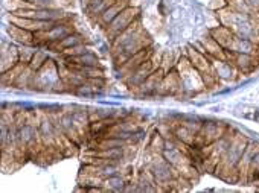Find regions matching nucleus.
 Here are the masks:
<instances>
[{"label": "nucleus", "mask_w": 259, "mask_h": 193, "mask_svg": "<svg viewBox=\"0 0 259 193\" xmlns=\"http://www.w3.org/2000/svg\"><path fill=\"white\" fill-rule=\"evenodd\" d=\"M140 17V9L136 6H127L116 18H114L108 26H107V35L113 41L116 37H119L124 30H127L133 23H136Z\"/></svg>", "instance_id": "nucleus-3"}, {"label": "nucleus", "mask_w": 259, "mask_h": 193, "mask_svg": "<svg viewBox=\"0 0 259 193\" xmlns=\"http://www.w3.org/2000/svg\"><path fill=\"white\" fill-rule=\"evenodd\" d=\"M79 44H85V38L82 34H79V32H72V34H69L67 37H64L63 40L60 41H53V43H49L47 46H44L47 50L50 52H56V53H63L64 50L67 49H72L75 46H79Z\"/></svg>", "instance_id": "nucleus-9"}, {"label": "nucleus", "mask_w": 259, "mask_h": 193, "mask_svg": "<svg viewBox=\"0 0 259 193\" xmlns=\"http://www.w3.org/2000/svg\"><path fill=\"white\" fill-rule=\"evenodd\" d=\"M150 46L151 41L147 35V32L142 29L137 20L127 30H124L119 37H116L111 41V56L114 59L116 67H121L130 56Z\"/></svg>", "instance_id": "nucleus-1"}, {"label": "nucleus", "mask_w": 259, "mask_h": 193, "mask_svg": "<svg viewBox=\"0 0 259 193\" xmlns=\"http://www.w3.org/2000/svg\"><path fill=\"white\" fill-rule=\"evenodd\" d=\"M163 78H165V72H163L162 69L154 70V72L150 75V78L137 88V93H139L140 96H151V94L157 93V91L160 90V85H162Z\"/></svg>", "instance_id": "nucleus-10"}, {"label": "nucleus", "mask_w": 259, "mask_h": 193, "mask_svg": "<svg viewBox=\"0 0 259 193\" xmlns=\"http://www.w3.org/2000/svg\"><path fill=\"white\" fill-rule=\"evenodd\" d=\"M8 34L20 46L21 44H35V34H34V32H31V30H27V29L18 27V26L9 23V26H8Z\"/></svg>", "instance_id": "nucleus-13"}, {"label": "nucleus", "mask_w": 259, "mask_h": 193, "mask_svg": "<svg viewBox=\"0 0 259 193\" xmlns=\"http://www.w3.org/2000/svg\"><path fill=\"white\" fill-rule=\"evenodd\" d=\"M128 181L125 180V177L124 175H121V174H116V175H111V177H108V178H105L104 181H102V189H104V192H113V193H121V192H124V187H125V184H127Z\"/></svg>", "instance_id": "nucleus-14"}, {"label": "nucleus", "mask_w": 259, "mask_h": 193, "mask_svg": "<svg viewBox=\"0 0 259 193\" xmlns=\"http://www.w3.org/2000/svg\"><path fill=\"white\" fill-rule=\"evenodd\" d=\"M73 30V24L67 20L56 21L50 27L35 32V46H47L49 43L60 41L69 34H72Z\"/></svg>", "instance_id": "nucleus-2"}, {"label": "nucleus", "mask_w": 259, "mask_h": 193, "mask_svg": "<svg viewBox=\"0 0 259 193\" xmlns=\"http://www.w3.org/2000/svg\"><path fill=\"white\" fill-rule=\"evenodd\" d=\"M49 61V53L47 50H43V49H37L32 61L29 62V67L34 70V72H38L40 69H43L46 66V62Z\"/></svg>", "instance_id": "nucleus-17"}, {"label": "nucleus", "mask_w": 259, "mask_h": 193, "mask_svg": "<svg viewBox=\"0 0 259 193\" xmlns=\"http://www.w3.org/2000/svg\"><path fill=\"white\" fill-rule=\"evenodd\" d=\"M76 96H79V98H92V96H95L98 91L95 90V87L85 79L82 84H79L78 87H75L73 90H72Z\"/></svg>", "instance_id": "nucleus-18"}, {"label": "nucleus", "mask_w": 259, "mask_h": 193, "mask_svg": "<svg viewBox=\"0 0 259 193\" xmlns=\"http://www.w3.org/2000/svg\"><path fill=\"white\" fill-rule=\"evenodd\" d=\"M226 134V126L218 123V122H203L200 131L195 136V142L194 146L191 148H205L214 142H217L218 139H221Z\"/></svg>", "instance_id": "nucleus-5"}, {"label": "nucleus", "mask_w": 259, "mask_h": 193, "mask_svg": "<svg viewBox=\"0 0 259 193\" xmlns=\"http://www.w3.org/2000/svg\"><path fill=\"white\" fill-rule=\"evenodd\" d=\"M18 62H20L18 47H15L14 44H9L6 50H2V73L8 72L9 69L17 66Z\"/></svg>", "instance_id": "nucleus-15"}, {"label": "nucleus", "mask_w": 259, "mask_h": 193, "mask_svg": "<svg viewBox=\"0 0 259 193\" xmlns=\"http://www.w3.org/2000/svg\"><path fill=\"white\" fill-rule=\"evenodd\" d=\"M63 62L73 64V66H79V67H101V59L93 50H89V52H85L84 55L73 56V58L63 56Z\"/></svg>", "instance_id": "nucleus-11"}, {"label": "nucleus", "mask_w": 259, "mask_h": 193, "mask_svg": "<svg viewBox=\"0 0 259 193\" xmlns=\"http://www.w3.org/2000/svg\"><path fill=\"white\" fill-rule=\"evenodd\" d=\"M60 130L56 122H53L52 119H43L38 123V134L41 139V145L44 148H56L60 145V136H58Z\"/></svg>", "instance_id": "nucleus-6"}, {"label": "nucleus", "mask_w": 259, "mask_h": 193, "mask_svg": "<svg viewBox=\"0 0 259 193\" xmlns=\"http://www.w3.org/2000/svg\"><path fill=\"white\" fill-rule=\"evenodd\" d=\"M127 6H130L128 0H116V2H114L110 8H107V9L96 18L98 23L107 27V26H108L114 18H116Z\"/></svg>", "instance_id": "nucleus-12"}, {"label": "nucleus", "mask_w": 259, "mask_h": 193, "mask_svg": "<svg viewBox=\"0 0 259 193\" xmlns=\"http://www.w3.org/2000/svg\"><path fill=\"white\" fill-rule=\"evenodd\" d=\"M35 52H37V46L35 44H21L18 47V59H20V62L26 64V66H29V62L32 61Z\"/></svg>", "instance_id": "nucleus-16"}, {"label": "nucleus", "mask_w": 259, "mask_h": 193, "mask_svg": "<svg viewBox=\"0 0 259 193\" xmlns=\"http://www.w3.org/2000/svg\"><path fill=\"white\" fill-rule=\"evenodd\" d=\"M150 172H151L153 178L156 180L157 186H171L176 183V180L183 178L176 171V168H172L162 155L159 160H154V162L150 165Z\"/></svg>", "instance_id": "nucleus-4"}, {"label": "nucleus", "mask_w": 259, "mask_h": 193, "mask_svg": "<svg viewBox=\"0 0 259 193\" xmlns=\"http://www.w3.org/2000/svg\"><path fill=\"white\" fill-rule=\"evenodd\" d=\"M153 50H151V46L150 47H145V49H142L139 50L137 53H134L133 56H130L122 66L119 67V73L122 76V79H125L127 76H130L137 67H140L143 62H147L148 59L153 58Z\"/></svg>", "instance_id": "nucleus-7"}, {"label": "nucleus", "mask_w": 259, "mask_h": 193, "mask_svg": "<svg viewBox=\"0 0 259 193\" xmlns=\"http://www.w3.org/2000/svg\"><path fill=\"white\" fill-rule=\"evenodd\" d=\"M250 9H259V0H246Z\"/></svg>", "instance_id": "nucleus-20"}, {"label": "nucleus", "mask_w": 259, "mask_h": 193, "mask_svg": "<svg viewBox=\"0 0 259 193\" xmlns=\"http://www.w3.org/2000/svg\"><path fill=\"white\" fill-rule=\"evenodd\" d=\"M35 6H55V0H26Z\"/></svg>", "instance_id": "nucleus-19"}, {"label": "nucleus", "mask_w": 259, "mask_h": 193, "mask_svg": "<svg viewBox=\"0 0 259 193\" xmlns=\"http://www.w3.org/2000/svg\"><path fill=\"white\" fill-rule=\"evenodd\" d=\"M154 70H157L156 64L153 62V59H148L147 62H143L140 67H137L130 76H127L124 81H125L127 87L136 88V90H137L143 82H145V81L150 78V75H151Z\"/></svg>", "instance_id": "nucleus-8"}]
</instances>
